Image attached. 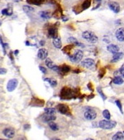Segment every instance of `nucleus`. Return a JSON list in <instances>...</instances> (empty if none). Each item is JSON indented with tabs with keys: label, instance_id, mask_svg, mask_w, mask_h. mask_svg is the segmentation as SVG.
I'll return each instance as SVG.
<instances>
[{
	"label": "nucleus",
	"instance_id": "1",
	"mask_svg": "<svg viewBox=\"0 0 124 140\" xmlns=\"http://www.w3.org/2000/svg\"><path fill=\"white\" fill-rule=\"evenodd\" d=\"M117 125V123L115 121H111L109 120H104L99 121V128H101L103 129H113L114 127Z\"/></svg>",
	"mask_w": 124,
	"mask_h": 140
},
{
	"label": "nucleus",
	"instance_id": "2",
	"mask_svg": "<svg viewBox=\"0 0 124 140\" xmlns=\"http://www.w3.org/2000/svg\"><path fill=\"white\" fill-rule=\"evenodd\" d=\"M82 37L86 39L90 43H96L98 41V37L97 36L93 33L92 32H89V31H85L82 33Z\"/></svg>",
	"mask_w": 124,
	"mask_h": 140
},
{
	"label": "nucleus",
	"instance_id": "3",
	"mask_svg": "<svg viewBox=\"0 0 124 140\" xmlns=\"http://www.w3.org/2000/svg\"><path fill=\"white\" fill-rule=\"evenodd\" d=\"M97 116L96 112L91 108H86L84 112V117L87 120H94Z\"/></svg>",
	"mask_w": 124,
	"mask_h": 140
},
{
	"label": "nucleus",
	"instance_id": "4",
	"mask_svg": "<svg viewBox=\"0 0 124 140\" xmlns=\"http://www.w3.org/2000/svg\"><path fill=\"white\" fill-rule=\"evenodd\" d=\"M83 56H84V53L80 50H77L75 51V53L74 54L73 56L69 55V59L72 62H75V63H78V62L80 61L83 59Z\"/></svg>",
	"mask_w": 124,
	"mask_h": 140
},
{
	"label": "nucleus",
	"instance_id": "5",
	"mask_svg": "<svg viewBox=\"0 0 124 140\" xmlns=\"http://www.w3.org/2000/svg\"><path fill=\"white\" fill-rule=\"evenodd\" d=\"M74 93L72 90H70L68 88L64 87L62 89L61 93V99H69V98L74 97Z\"/></svg>",
	"mask_w": 124,
	"mask_h": 140
},
{
	"label": "nucleus",
	"instance_id": "6",
	"mask_svg": "<svg viewBox=\"0 0 124 140\" xmlns=\"http://www.w3.org/2000/svg\"><path fill=\"white\" fill-rule=\"evenodd\" d=\"M17 85H18V80L17 79H12L10 80L7 84V90L8 92H12L16 89Z\"/></svg>",
	"mask_w": 124,
	"mask_h": 140
},
{
	"label": "nucleus",
	"instance_id": "7",
	"mask_svg": "<svg viewBox=\"0 0 124 140\" xmlns=\"http://www.w3.org/2000/svg\"><path fill=\"white\" fill-rule=\"evenodd\" d=\"M2 134L7 139H12L15 136V130L12 128H5L2 130Z\"/></svg>",
	"mask_w": 124,
	"mask_h": 140
},
{
	"label": "nucleus",
	"instance_id": "8",
	"mask_svg": "<svg viewBox=\"0 0 124 140\" xmlns=\"http://www.w3.org/2000/svg\"><path fill=\"white\" fill-rule=\"evenodd\" d=\"M116 38L118 41H121V42H123L124 41V28L120 27L116 31L115 33Z\"/></svg>",
	"mask_w": 124,
	"mask_h": 140
},
{
	"label": "nucleus",
	"instance_id": "9",
	"mask_svg": "<svg viewBox=\"0 0 124 140\" xmlns=\"http://www.w3.org/2000/svg\"><path fill=\"white\" fill-rule=\"evenodd\" d=\"M37 56L40 60H46L48 56V51L45 48H41L38 51Z\"/></svg>",
	"mask_w": 124,
	"mask_h": 140
},
{
	"label": "nucleus",
	"instance_id": "10",
	"mask_svg": "<svg viewBox=\"0 0 124 140\" xmlns=\"http://www.w3.org/2000/svg\"><path fill=\"white\" fill-rule=\"evenodd\" d=\"M108 7L109 8L112 10L113 12H114L115 13H118V12H120V5L117 2H110L108 3Z\"/></svg>",
	"mask_w": 124,
	"mask_h": 140
},
{
	"label": "nucleus",
	"instance_id": "11",
	"mask_svg": "<svg viewBox=\"0 0 124 140\" xmlns=\"http://www.w3.org/2000/svg\"><path fill=\"white\" fill-rule=\"evenodd\" d=\"M81 65L84 67H86V68H91L92 66H94V61L91 58H87L82 61Z\"/></svg>",
	"mask_w": 124,
	"mask_h": 140
},
{
	"label": "nucleus",
	"instance_id": "12",
	"mask_svg": "<svg viewBox=\"0 0 124 140\" xmlns=\"http://www.w3.org/2000/svg\"><path fill=\"white\" fill-rule=\"evenodd\" d=\"M57 110L62 115H69V110L68 108V106L65 105H63V104H61V105H57Z\"/></svg>",
	"mask_w": 124,
	"mask_h": 140
},
{
	"label": "nucleus",
	"instance_id": "13",
	"mask_svg": "<svg viewBox=\"0 0 124 140\" xmlns=\"http://www.w3.org/2000/svg\"><path fill=\"white\" fill-rule=\"evenodd\" d=\"M57 33H58V30H57V28H56V27H51V28H49V30H48V36L50 37L51 38H56V37H57Z\"/></svg>",
	"mask_w": 124,
	"mask_h": 140
},
{
	"label": "nucleus",
	"instance_id": "14",
	"mask_svg": "<svg viewBox=\"0 0 124 140\" xmlns=\"http://www.w3.org/2000/svg\"><path fill=\"white\" fill-rule=\"evenodd\" d=\"M43 122H50V121H54L56 119L55 115H49V114H46L41 116Z\"/></svg>",
	"mask_w": 124,
	"mask_h": 140
},
{
	"label": "nucleus",
	"instance_id": "15",
	"mask_svg": "<svg viewBox=\"0 0 124 140\" xmlns=\"http://www.w3.org/2000/svg\"><path fill=\"white\" fill-rule=\"evenodd\" d=\"M107 50L111 53H117L119 52V47L117 45H114V44H110L107 46Z\"/></svg>",
	"mask_w": 124,
	"mask_h": 140
},
{
	"label": "nucleus",
	"instance_id": "16",
	"mask_svg": "<svg viewBox=\"0 0 124 140\" xmlns=\"http://www.w3.org/2000/svg\"><path fill=\"white\" fill-rule=\"evenodd\" d=\"M69 71H70V67H69V66L64 65V66H59L58 72L61 75H65L68 73Z\"/></svg>",
	"mask_w": 124,
	"mask_h": 140
},
{
	"label": "nucleus",
	"instance_id": "17",
	"mask_svg": "<svg viewBox=\"0 0 124 140\" xmlns=\"http://www.w3.org/2000/svg\"><path fill=\"white\" fill-rule=\"evenodd\" d=\"M52 43H53V45H54V46H55L56 48H57V49H61V48L62 43H61V38H59V37L54 38L53 41H52Z\"/></svg>",
	"mask_w": 124,
	"mask_h": 140
},
{
	"label": "nucleus",
	"instance_id": "18",
	"mask_svg": "<svg viewBox=\"0 0 124 140\" xmlns=\"http://www.w3.org/2000/svg\"><path fill=\"white\" fill-rule=\"evenodd\" d=\"M123 53H122V52L114 53V54H113V59H112V61H111V62H117L119 60H121V59L123 58Z\"/></svg>",
	"mask_w": 124,
	"mask_h": 140
},
{
	"label": "nucleus",
	"instance_id": "19",
	"mask_svg": "<svg viewBox=\"0 0 124 140\" xmlns=\"http://www.w3.org/2000/svg\"><path fill=\"white\" fill-rule=\"evenodd\" d=\"M39 15L43 19H49V18H51V13L48 11H41L39 12Z\"/></svg>",
	"mask_w": 124,
	"mask_h": 140
},
{
	"label": "nucleus",
	"instance_id": "20",
	"mask_svg": "<svg viewBox=\"0 0 124 140\" xmlns=\"http://www.w3.org/2000/svg\"><path fill=\"white\" fill-rule=\"evenodd\" d=\"M2 15H6V16H11L12 14V7H7V8H4L2 10Z\"/></svg>",
	"mask_w": 124,
	"mask_h": 140
},
{
	"label": "nucleus",
	"instance_id": "21",
	"mask_svg": "<svg viewBox=\"0 0 124 140\" xmlns=\"http://www.w3.org/2000/svg\"><path fill=\"white\" fill-rule=\"evenodd\" d=\"M23 8V11H24L26 13H30V12H32L35 11L34 7L30 6V5H24V6L22 7Z\"/></svg>",
	"mask_w": 124,
	"mask_h": 140
},
{
	"label": "nucleus",
	"instance_id": "22",
	"mask_svg": "<svg viewBox=\"0 0 124 140\" xmlns=\"http://www.w3.org/2000/svg\"><path fill=\"white\" fill-rule=\"evenodd\" d=\"M48 124H49V127H50V129H51V130L53 131H57L59 129V126L57 124H56L54 121H50L48 122Z\"/></svg>",
	"mask_w": 124,
	"mask_h": 140
},
{
	"label": "nucleus",
	"instance_id": "23",
	"mask_svg": "<svg viewBox=\"0 0 124 140\" xmlns=\"http://www.w3.org/2000/svg\"><path fill=\"white\" fill-rule=\"evenodd\" d=\"M45 63H46V66H47L48 68L51 69V70H52V69L54 68V66H56L55 63H54V62H53L52 61H51L50 58H46Z\"/></svg>",
	"mask_w": 124,
	"mask_h": 140
},
{
	"label": "nucleus",
	"instance_id": "24",
	"mask_svg": "<svg viewBox=\"0 0 124 140\" xmlns=\"http://www.w3.org/2000/svg\"><path fill=\"white\" fill-rule=\"evenodd\" d=\"M113 82L114 83L115 85H122L123 83V77H121L119 76H116L113 79Z\"/></svg>",
	"mask_w": 124,
	"mask_h": 140
},
{
	"label": "nucleus",
	"instance_id": "25",
	"mask_svg": "<svg viewBox=\"0 0 124 140\" xmlns=\"http://www.w3.org/2000/svg\"><path fill=\"white\" fill-rule=\"evenodd\" d=\"M44 1H45V0H27V2H28V3L33 4V5H37V6L42 4Z\"/></svg>",
	"mask_w": 124,
	"mask_h": 140
},
{
	"label": "nucleus",
	"instance_id": "26",
	"mask_svg": "<svg viewBox=\"0 0 124 140\" xmlns=\"http://www.w3.org/2000/svg\"><path fill=\"white\" fill-rule=\"evenodd\" d=\"M90 5H91V0H84L82 4V9L83 10L88 9L90 7Z\"/></svg>",
	"mask_w": 124,
	"mask_h": 140
},
{
	"label": "nucleus",
	"instance_id": "27",
	"mask_svg": "<svg viewBox=\"0 0 124 140\" xmlns=\"http://www.w3.org/2000/svg\"><path fill=\"white\" fill-rule=\"evenodd\" d=\"M113 140H118V139L123 140V139H124L123 134L122 133V132H118L114 136H113Z\"/></svg>",
	"mask_w": 124,
	"mask_h": 140
},
{
	"label": "nucleus",
	"instance_id": "28",
	"mask_svg": "<svg viewBox=\"0 0 124 140\" xmlns=\"http://www.w3.org/2000/svg\"><path fill=\"white\" fill-rule=\"evenodd\" d=\"M45 80H46V81H47V82L50 83V85H51L52 87H56V85H57V81H56V80H55V79H52V78H46Z\"/></svg>",
	"mask_w": 124,
	"mask_h": 140
},
{
	"label": "nucleus",
	"instance_id": "29",
	"mask_svg": "<svg viewBox=\"0 0 124 140\" xmlns=\"http://www.w3.org/2000/svg\"><path fill=\"white\" fill-rule=\"evenodd\" d=\"M74 44H72V45H69V46H66L63 49V51L65 54H67V55H69V53H70V51L74 48Z\"/></svg>",
	"mask_w": 124,
	"mask_h": 140
},
{
	"label": "nucleus",
	"instance_id": "30",
	"mask_svg": "<svg viewBox=\"0 0 124 140\" xmlns=\"http://www.w3.org/2000/svg\"><path fill=\"white\" fill-rule=\"evenodd\" d=\"M103 117H104L105 120H110L111 119L110 112L108 110H104L103 111Z\"/></svg>",
	"mask_w": 124,
	"mask_h": 140
},
{
	"label": "nucleus",
	"instance_id": "31",
	"mask_svg": "<svg viewBox=\"0 0 124 140\" xmlns=\"http://www.w3.org/2000/svg\"><path fill=\"white\" fill-rule=\"evenodd\" d=\"M45 112H46V114H49V115H55L56 114V109H54V108H46Z\"/></svg>",
	"mask_w": 124,
	"mask_h": 140
},
{
	"label": "nucleus",
	"instance_id": "32",
	"mask_svg": "<svg viewBox=\"0 0 124 140\" xmlns=\"http://www.w3.org/2000/svg\"><path fill=\"white\" fill-rule=\"evenodd\" d=\"M97 90H98V92L99 93V95L102 96V98L103 99V100H106V96H105L104 95H103V91H102V89H101V88H100V87H98Z\"/></svg>",
	"mask_w": 124,
	"mask_h": 140
},
{
	"label": "nucleus",
	"instance_id": "33",
	"mask_svg": "<svg viewBox=\"0 0 124 140\" xmlns=\"http://www.w3.org/2000/svg\"><path fill=\"white\" fill-rule=\"evenodd\" d=\"M116 105H117V106L118 107V109L120 110L121 113L123 114V108H122V104H121V102L119 100H116Z\"/></svg>",
	"mask_w": 124,
	"mask_h": 140
},
{
	"label": "nucleus",
	"instance_id": "34",
	"mask_svg": "<svg viewBox=\"0 0 124 140\" xmlns=\"http://www.w3.org/2000/svg\"><path fill=\"white\" fill-rule=\"evenodd\" d=\"M119 73L121 76L124 77V64H123V66H121V68L119 69Z\"/></svg>",
	"mask_w": 124,
	"mask_h": 140
},
{
	"label": "nucleus",
	"instance_id": "35",
	"mask_svg": "<svg viewBox=\"0 0 124 140\" xmlns=\"http://www.w3.org/2000/svg\"><path fill=\"white\" fill-rule=\"evenodd\" d=\"M39 69H40V71H41V72H42L43 74H46V73H47V71H46V69L44 66H39Z\"/></svg>",
	"mask_w": 124,
	"mask_h": 140
},
{
	"label": "nucleus",
	"instance_id": "36",
	"mask_svg": "<svg viewBox=\"0 0 124 140\" xmlns=\"http://www.w3.org/2000/svg\"><path fill=\"white\" fill-rule=\"evenodd\" d=\"M7 72V69L5 68H0V75H5Z\"/></svg>",
	"mask_w": 124,
	"mask_h": 140
},
{
	"label": "nucleus",
	"instance_id": "37",
	"mask_svg": "<svg viewBox=\"0 0 124 140\" xmlns=\"http://www.w3.org/2000/svg\"><path fill=\"white\" fill-rule=\"evenodd\" d=\"M62 19H63L64 22H65V21H68V18H67V17H62Z\"/></svg>",
	"mask_w": 124,
	"mask_h": 140
},
{
	"label": "nucleus",
	"instance_id": "38",
	"mask_svg": "<svg viewBox=\"0 0 124 140\" xmlns=\"http://www.w3.org/2000/svg\"><path fill=\"white\" fill-rule=\"evenodd\" d=\"M14 54H15V55H17V54H18V51H17V50L15 51H14Z\"/></svg>",
	"mask_w": 124,
	"mask_h": 140
},
{
	"label": "nucleus",
	"instance_id": "39",
	"mask_svg": "<svg viewBox=\"0 0 124 140\" xmlns=\"http://www.w3.org/2000/svg\"><path fill=\"white\" fill-rule=\"evenodd\" d=\"M2 37L0 36V44L2 45Z\"/></svg>",
	"mask_w": 124,
	"mask_h": 140
},
{
	"label": "nucleus",
	"instance_id": "40",
	"mask_svg": "<svg viewBox=\"0 0 124 140\" xmlns=\"http://www.w3.org/2000/svg\"><path fill=\"white\" fill-rule=\"evenodd\" d=\"M74 72H76V73H79V70H76V71H74Z\"/></svg>",
	"mask_w": 124,
	"mask_h": 140
},
{
	"label": "nucleus",
	"instance_id": "41",
	"mask_svg": "<svg viewBox=\"0 0 124 140\" xmlns=\"http://www.w3.org/2000/svg\"><path fill=\"white\" fill-rule=\"evenodd\" d=\"M26 45H30L29 41H26Z\"/></svg>",
	"mask_w": 124,
	"mask_h": 140
},
{
	"label": "nucleus",
	"instance_id": "42",
	"mask_svg": "<svg viewBox=\"0 0 124 140\" xmlns=\"http://www.w3.org/2000/svg\"><path fill=\"white\" fill-rule=\"evenodd\" d=\"M96 1H98V2H100V1H102V0H96Z\"/></svg>",
	"mask_w": 124,
	"mask_h": 140
},
{
	"label": "nucleus",
	"instance_id": "43",
	"mask_svg": "<svg viewBox=\"0 0 124 140\" xmlns=\"http://www.w3.org/2000/svg\"><path fill=\"white\" fill-rule=\"evenodd\" d=\"M1 24H2V22H1V20H0V26H1Z\"/></svg>",
	"mask_w": 124,
	"mask_h": 140
}]
</instances>
